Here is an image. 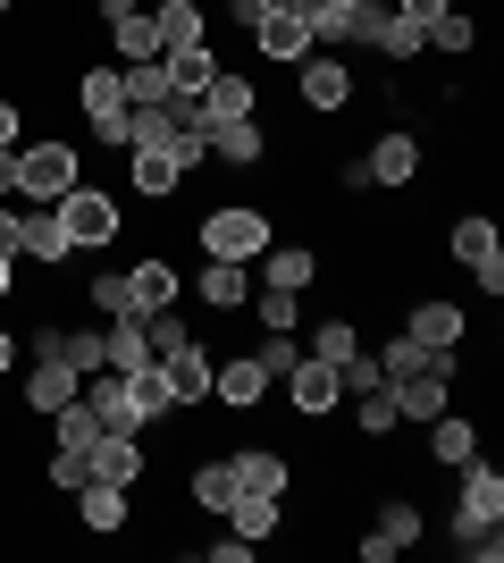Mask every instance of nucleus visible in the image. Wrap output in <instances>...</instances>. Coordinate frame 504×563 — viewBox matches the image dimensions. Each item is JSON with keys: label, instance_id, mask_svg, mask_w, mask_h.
Instances as JSON below:
<instances>
[{"label": "nucleus", "instance_id": "nucleus-1", "mask_svg": "<svg viewBox=\"0 0 504 563\" xmlns=\"http://www.w3.org/2000/svg\"><path fill=\"white\" fill-rule=\"evenodd\" d=\"M193 244H202V261H261L278 244V228H269L261 202H219V211L193 219Z\"/></svg>", "mask_w": 504, "mask_h": 563}, {"label": "nucleus", "instance_id": "nucleus-56", "mask_svg": "<svg viewBox=\"0 0 504 563\" xmlns=\"http://www.w3.org/2000/svg\"><path fill=\"white\" fill-rule=\"evenodd\" d=\"M312 9H361V0H312Z\"/></svg>", "mask_w": 504, "mask_h": 563}, {"label": "nucleus", "instance_id": "nucleus-39", "mask_svg": "<svg viewBox=\"0 0 504 563\" xmlns=\"http://www.w3.org/2000/svg\"><path fill=\"white\" fill-rule=\"evenodd\" d=\"M253 320H261V329L303 336V295H287V286H253Z\"/></svg>", "mask_w": 504, "mask_h": 563}, {"label": "nucleus", "instance_id": "nucleus-36", "mask_svg": "<svg viewBox=\"0 0 504 563\" xmlns=\"http://www.w3.org/2000/svg\"><path fill=\"white\" fill-rule=\"evenodd\" d=\"M186 496L202 505V514H227V505H236V471H227V454H211V463H193Z\"/></svg>", "mask_w": 504, "mask_h": 563}, {"label": "nucleus", "instance_id": "nucleus-21", "mask_svg": "<svg viewBox=\"0 0 504 563\" xmlns=\"http://www.w3.org/2000/svg\"><path fill=\"white\" fill-rule=\"evenodd\" d=\"M76 387H85V378L68 371V362H51V353H34V371L18 378V412H59V404H76Z\"/></svg>", "mask_w": 504, "mask_h": 563}, {"label": "nucleus", "instance_id": "nucleus-43", "mask_svg": "<svg viewBox=\"0 0 504 563\" xmlns=\"http://www.w3.org/2000/svg\"><path fill=\"white\" fill-rule=\"evenodd\" d=\"M85 303H93L101 320H119L126 311V269H93V278H85Z\"/></svg>", "mask_w": 504, "mask_h": 563}, {"label": "nucleus", "instance_id": "nucleus-4", "mask_svg": "<svg viewBox=\"0 0 504 563\" xmlns=\"http://www.w3.org/2000/svg\"><path fill=\"white\" fill-rule=\"evenodd\" d=\"M361 168H370V194H412L421 186V168H429V143H421V126H379L370 135V152H361Z\"/></svg>", "mask_w": 504, "mask_h": 563}, {"label": "nucleus", "instance_id": "nucleus-47", "mask_svg": "<svg viewBox=\"0 0 504 563\" xmlns=\"http://www.w3.org/2000/svg\"><path fill=\"white\" fill-rule=\"evenodd\" d=\"M25 143V110H18V93H0V152H18Z\"/></svg>", "mask_w": 504, "mask_h": 563}, {"label": "nucleus", "instance_id": "nucleus-2", "mask_svg": "<svg viewBox=\"0 0 504 563\" xmlns=\"http://www.w3.org/2000/svg\"><path fill=\"white\" fill-rule=\"evenodd\" d=\"M51 211H59V228H68L76 253H110V244L126 235V202H119L110 186H93V177H76V186L59 194Z\"/></svg>", "mask_w": 504, "mask_h": 563}, {"label": "nucleus", "instance_id": "nucleus-48", "mask_svg": "<svg viewBox=\"0 0 504 563\" xmlns=\"http://www.w3.org/2000/svg\"><path fill=\"white\" fill-rule=\"evenodd\" d=\"M135 9H144V0H85V18H93L101 34H110V25H119V18H135Z\"/></svg>", "mask_w": 504, "mask_h": 563}, {"label": "nucleus", "instance_id": "nucleus-17", "mask_svg": "<svg viewBox=\"0 0 504 563\" xmlns=\"http://www.w3.org/2000/svg\"><path fill=\"white\" fill-rule=\"evenodd\" d=\"M18 345L51 353V362H68L76 378H93V371H101V329H68V320H43V329H34V336H18Z\"/></svg>", "mask_w": 504, "mask_h": 563}, {"label": "nucleus", "instance_id": "nucleus-3", "mask_svg": "<svg viewBox=\"0 0 504 563\" xmlns=\"http://www.w3.org/2000/svg\"><path fill=\"white\" fill-rule=\"evenodd\" d=\"M76 177H85L76 135H25L18 143V202H59Z\"/></svg>", "mask_w": 504, "mask_h": 563}, {"label": "nucleus", "instance_id": "nucleus-55", "mask_svg": "<svg viewBox=\"0 0 504 563\" xmlns=\"http://www.w3.org/2000/svg\"><path fill=\"white\" fill-rule=\"evenodd\" d=\"M253 9H261V18H269V9H312V0H253Z\"/></svg>", "mask_w": 504, "mask_h": 563}, {"label": "nucleus", "instance_id": "nucleus-46", "mask_svg": "<svg viewBox=\"0 0 504 563\" xmlns=\"http://www.w3.org/2000/svg\"><path fill=\"white\" fill-rule=\"evenodd\" d=\"M336 378H345V396H370V387H387V371H379V353H370V345H361Z\"/></svg>", "mask_w": 504, "mask_h": 563}, {"label": "nucleus", "instance_id": "nucleus-31", "mask_svg": "<svg viewBox=\"0 0 504 563\" xmlns=\"http://www.w3.org/2000/svg\"><path fill=\"white\" fill-rule=\"evenodd\" d=\"M160 59H168V101H193V93H202V85H211V76H219V68H227V59H219V51H211V43H186V51H160Z\"/></svg>", "mask_w": 504, "mask_h": 563}, {"label": "nucleus", "instance_id": "nucleus-11", "mask_svg": "<svg viewBox=\"0 0 504 563\" xmlns=\"http://www.w3.org/2000/svg\"><path fill=\"white\" fill-rule=\"evenodd\" d=\"M361 43L379 51L387 68H412V59H421V25H412L395 0H361Z\"/></svg>", "mask_w": 504, "mask_h": 563}, {"label": "nucleus", "instance_id": "nucleus-28", "mask_svg": "<svg viewBox=\"0 0 504 563\" xmlns=\"http://www.w3.org/2000/svg\"><path fill=\"white\" fill-rule=\"evenodd\" d=\"M193 295L211 311H244L253 303V261H211V269H193Z\"/></svg>", "mask_w": 504, "mask_h": 563}, {"label": "nucleus", "instance_id": "nucleus-45", "mask_svg": "<svg viewBox=\"0 0 504 563\" xmlns=\"http://www.w3.org/2000/svg\"><path fill=\"white\" fill-rule=\"evenodd\" d=\"M253 362H261V371H269V378H287V371H294V362H303V345H294V336H287V329H261V345H253Z\"/></svg>", "mask_w": 504, "mask_h": 563}, {"label": "nucleus", "instance_id": "nucleus-15", "mask_svg": "<svg viewBox=\"0 0 504 563\" xmlns=\"http://www.w3.org/2000/svg\"><path fill=\"white\" fill-rule=\"evenodd\" d=\"M227 471H236V496H287V505H294V471H303V463H287L278 446H236Z\"/></svg>", "mask_w": 504, "mask_h": 563}, {"label": "nucleus", "instance_id": "nucleus-52", "mask_svg": "<svg viewBox=\"0 0 504 563\" xmlns=\"http://www.w3.org/2000/svg\"><path fill=\"white\" fill-rule=\"evenodd\" d=\"M0 202H18V152H0Z\"/></svg>", "mask_w": 504, "mask_h": 563}, {"label": "nucleus", "instance_id": "nucleus-7", "mask_svg": "<svg viewBox=\"0 0 504 563\" xmlns=\"http://www.w3.org/2000/svg\"><path fill=\"white\" fill-rule=\"evenodd\" d=\"M68 505H76V539H135V488L85 479V488H76Z\"/></svg>", "mask_w": 504, "mask_h": 563}, {"label": "nucleus", "instance_id": "nucleus-49", "mask_svg": "<svg viewBox=\"0 0 504 563\" xmlns=\"http://www.w3.org/2000/svg\"><path fill=\"white\" fill-rule=\"evenodd\" d=\"M202 555H211V563H253V555H261V547H253V539H211V547H202Z\"/></svg>", "mask_w": 504, "mask_h": 563}, {"label": "nucleus", "instance_id": "nucleus-38", "mask_svg": "<svg viewBox=\"0 0 504 563\" xmlns=\"http://www.w3.org/2000/svg\"><path fill=\"white\" fill-rule=\"evenodd\" d=\"M126 85V110H160L168 101V59H135V68H119Z\"/></svg>", "mask_w": 504, "mask_h": 563}, {"label": "nucleus", "instance_id": "nucleus-53", "mask_svg": "<svg viewBox=\"0 0 504 563\" xmlns=\"http://www.w3.org/2000/svg\"><path fill=\"white\" fill-rule=\"evenodd\" d=\"M18 371V329H0V378Z\"/></svg>", "mask_w": 504, "mask_h": 563}, {"label": "nucleus", "instance_id": "nucleus-51", "mask_svg": "<svg viewBox=\"0 0 504 563\" xmlns=\"http://www.w3.org/2000/svg\"><path fill=\"white\" fill-rule=\"evenodd\" d=\"M395 9H404L412 25H429V18H446V9H455V0H395Z\"/></svg>", "mask_w": 504, "mask_h": 563}, {"label": "nucleus", "instance_id": "nucleus-25", "mask_svg": "<svg viewBox=\"0 0 504 563\" xmlns=\"http://www.w3.org/2000/svg\"><path fill=\"white\" fill-rule=\"evenodd\" d=\"M395 396V421H412V429H429L446 404H455V378H437V371H421V378H395L387 387Z\"/></svg>", "mask_w": 504, "mask_h": 563}, {"label": "nucleus", "instance_id": "nucleus-32", "mask_svg": "<svg viewBox=\"0 0 504 563\" xmlns=\"http://www.w3.org/2000/svg\"><path fill=\"white\" fill-rule=\"evenodd\" d=\"M227 530H236V539H278V530H287V496H236V505H227Z\"/></svg>", "mask_w": 504, "mask_h": 563}, {"label": "nucleus", "instance_id": "nucleus-22", "mask_svg": "<svg viewBox=\"0 0 504 563\" xmlns=\"http://www.w3.org/2000/svg\"><path fill=\"white\" fill-rule=\"evenodd\" d=\"M160 371H168V396H177V412H202L211 404V345L193 336V345L160 353Z\"/></svg>", "mask_w": 504, "mask_h": 563}, {"label": "nucleus", "instance_id": "nucleus-41", "mask_svg": "<svg viewBox=\"0 0 504 563\" xmlns=\"http://www.w3.org/2000/svg\"><path fill=\"white\" fill-rule=\"evenodd\" d=\"M51 438H59V446H93L101 438V421H93V404H85V387H76V404H59V412H51Z\"/></svg>", "mask_w": 504, "mask_h": 563}, {"label": "nucleus", "instance_id": "nucleus-57", "mask_svg": "<svg viewBox=\"0 0 504 563\" xmlns=\"http://www.w3.org/2000/svg\"><path fill=\"white\" fill-rule=\"evenodd\" d=\"M9 9H18V0H0V18H9Z\"/></svg>", "mask_w": 504, "mask_h": 563}, {"label": "nucleus", "instance_id": "nucleus-5", "mask_svg": "<svg viewBox=\"0 0 504 563\" xmlns=\"http://www.w3.org/2000/svg\"><path fill=\"white\" fill-rule=\"evenodd\" d=\"M354 93H361L354 51H312V59L294 68V101H303V118H345Z\"/></svg>", "mask_w": 504, "mask_h": 563}, {"label": "nucleus", "instance_id": "nucleus-44", "mask_svg": "<svg viewBox=\"0 0 504 563\" xmlns=\"http://www.w3.org/2000/svg\"><path fill=\"white\" fill-rule=\"evenodd\" d=\"M43 488L76 496V488H85V454H76V446H51V454H43Z\"/></svg>", "mask_w": 504, "mask_h": 563}, {"label": "nucleus", "instance_id": "nucleus-9", "mask_svg": "<svg viewBox=\"0 0 504 563\" xmlns=\"http://www.w3.org/2000/svg\"><path fill=\"white\" fill-rule=\"evenodd\" d=\"M85 479H110V488H144V479H152V446H144V438H119V429H101L93 446H85Z\"/></svg>", "mask_w": 504, "mask_h": 563}, {"label": "nucleus", "instance_id": "nucleus-16", "mask_svg": "<svg viewBox=\"0 0 504 563\" xmlns=\"http://www.w3.org/2000/svg\"><path fill=\"white\" fill-rule=\"evenodd\" d=\"M85 404H93V421L101 429H119V438H144V404H135V387H126V378L119 371H93V378H85Z\"/></svg>", "mask_w": 504, "mask_h": 563}, {"label": "nucleus", "instance_id": "nucleus-26", "mask_svg": "<svg viewBox=\"0 0 504 563\" xmlns=\"http://www.w3.org/2000/svg\"><path fill=\"white\" fill-rule=\"evenodd\" d=\"M471 454H480V421L446 404V412H437V421H429V463H437V471H462V463H471Z\"/></svg>", "mask_w": 504, "mask_h": 563}, {"label": "nucleus", "instance_id": "nucleus-14", "mask_svg": "<svg viewBox=\"0 0 504 563\" xmlns=\"http://www.w3.org/2000/svg\"><path fill=\"white\" fill-rule=\"evenodd\" d=\"M404 336H412V345H429V353H455L462 336H471V311H462L455 295H421V303L404 311Z\"/></svg>", "mask_w": 504, "mask_h": 563}, {"label": "nucleus", "instance_id": "nucleus-40", "mask_svg": "<svg viewBox=\"0 0 504 563\" xmlns=\"http://www.w3.org/2000/svg\"><path fill=\"white\" fill-rule=\"evenodd\" d=\"M345 404H354V438H395V429H404V421H395V396H387V387H370V396H345Z\"/></svg>", "mask_w": 504, "mask_h": 563}, {"label": "nucleus", "instance_id": "nucleus-29", "mask_svg": "<svg viewBox=\"0 0 504 563\" xmlns=\"http://www.w3.org/2000/svg\"><path fill=\"white\" fill-rule=\"evenodd\" d=\"M211 161H219V168H261V161H269V126H261V118L211 126Z\"/></svg>", "mask_w": 504, "mask_h": 563}, {"label": "nucleus", "instance_id": "nucleus-20", "mask_svg": "<svg viewBox=\"0 0 504 563\" xmlns=\"http://www.w3.org/2000/svg\"><path fill=\"white\" fill-rule=\"evenodd\" d=\"M287 404L303 412V421H328L336 404H345V378H336L328 362H312V353H303V362L287 371Z\"/></svg>", "mask_w": 504, "mask_h": 563}, {"label": "nucleus", "instance_id": "nucleus-10", "mask_svg": "<svg viewBox=\"0 0 504 563\" xmlns=\"http://www.w3.org/2000/svg\"><path fill=\"white\" fill-rule=\"evenodd\" d=\"M211 404H227V412H269V404H278V378H269L253 353L211 362Z\"/></svg>", "mask_w": 504, "mask_h": 563}, {"label": "nucleus", "instance_id": "nucleus-30", "mask_svg": "<svg viewBox=\"0 0 504 563\" xmlns=\"http://www.w3.org/2000/svg\"><path fill=\"white\" fill-rule=\"evenodd\" d=\"M370 530H379V539L404 555V547L429 539V505H421V496H379V521H370Z\"/></svg>", "mask_w": 504, "mask_h": 563}, {"label": "nucleus", "instance_id": "nucleus-35", "mask_svg": "<svg viewBox=\"0 0 504 563\" xmlns=\"http://www.w3.org/2000/svg\"><path fill=\"white\" fill-rule=\"evenodd\" d=\"M446 539H455V555H462V563H496V555H504V521H471V514H455V521H446Z\"/></svg>", "mask_w": 504, "mask_h": 563}, {"label": "nucleus", "instance_id": "nucleus-8", "mask_svg": "<svg viewBox=\"0 0 504 563\" xmlns=\"http://www.w3.org/2000/svg\"><path fill=\"white\" fill-rule=\"evenodd\" d=\"M126 194L135 202H177L186 194V161L168 143H126Z\"/></svg>", "mask_w": 504, "mask_h": 563}, {"label": "nucleus", "instance_id": "nucleus-19", "mask_svg": "<svg viewBox=\"0 0 504 563\" xmlns=\"http://www.w3.org/2000/svg\"><path fill=\"white\" fill-rule=\"evenodd\" d=\"M320 278H328V269H320L312 244H269V253L253 261V286H287V295H312Z\"/></svg>", "mask_w": 504, "mask_h": 563}, {"label": "nucleus", "instance_id": "nucleus-34", "mask_svg": "<svg viewBox=\"0 0 504 563\" xmlns=\"http://www.w3.org/2000/svg\"><path fill=\"white\" fill-rule=\"evenodd\" d=\"M354 353H361V329H354V311H328V320H320V329H312V362H328V371H345Z\"/></svg>", "mask_w": 504, "mask_h": 563}, {"label": "nucleus", "instance_id": "nucleus-50", "mask_svg": "<svg viewBox=\"0 0 504 563\" xmlns=\"http://www.w3.org/2000/svg\"><path fill=\"white\" fill-rule=\"evenodd\" d=\"M18 211H25V202H0V253H9V261H18Z\"/></svg>", "mask_w": 504, "mask_h": 563}, {"label": "nucleus", "instance_id": "nucleus-13", "mask_svg": "<svg viewBox=\"0 0 504 563\" xmlns=\"http://www.w3.org/2000/svg\"><path fill=\"white\" fill-rule=\"evenodd\" d=\"M18 261H34V269H76V244H68V228H59V211L51 202H34V211H18Z\"/></svg>", "mask_w": 504, "mask_h": 563}, {"label": "nucleus", "instance_id": "nucleus-33", "mask_svg": "<svg viewBox=\"0 0 504 563\" xmlns=\"http://www.w3.org/2000/svg\"><path fill=\"white\" fill-rule=\"evenodd\" d=\"M421 51H437V59H471V51H480V25L462 18V9H446V18L421 25Z\"/></svg>", "mask_w": 504, "mask_h": 563}, {"label": "nucleus", "instance_id": "nucleus-27", "mask_svg": "<svg viewBox=\"0 0 504 563\" xmlns=\"http://www.w3.org/2000/svg\"><path fill=\"white\" fill-rule=\"evenodd\" d=\"M126 311H144V320L152 311H177V269H168L160 253H144L135 269H126Z\"/></svg>", "mask_w": 504, "mask_h": 563}, {"label": "nucleus", "instance_id": "nucleus-23", "mask_svg": "<svg viewBox=\"0 0 504 563\" xmlns=\"http://www.w3.org/2000/svg\"><path fill=\"white\" fill-rule=\"evenodd\" d=\"M68 101L85 110V126H101V118H126V85H119V68H101V59H85V68L68 76Z\"/></svg>", "mask_w": 504, "mask_h": 563}, {"label": "nucleus", "instance_id": "nucleus-6", "mask_svg": "<svg viewBox=\"0 0 504 563\" xmlns=\"http://www.w3.org/2000/svg\"><path fill=\"white\" fill-rule=\"evenodd\" d=\"M446 253L471 269V286H480L488 303L504 295V235H496V219L488 211H462V219H446Z\"/></svg>", "mask_w": 504, "mask_h": 563}, {"label": "nucleus", "instance_id": "nucleus-37", "mask_svg": "<svg viewBox=\"0 0 504 563\" xmlns=\"http://www.w3.org/2000/svg\"><path fill=\"white\" fill-rule=\"evenodd\" d=\"M110 59H119V68H135V59H160L152 9H135V18H119V25H110Z\"/></svg>", "mask_w": 504, "mask_h": 563}, {"label": "nucleus", "instance_id": "nucleus-18", "mask_svg": "<svg viewBox=\"0 0 504 563\" xmlns=\"http://www.w3.org/2000/svg\"><path fill=\"white\" fill-rule=\"evenodd\" d=\"M455 514H471V521H504V471L488 463V446L455 471Z\"/></svg>", "mask_w": 504, "mask_h": 563}, {"label": "nucleus", "instance_id": "nucleus-12", "mask_svg": "<svg viewBox=\"0 0 504 563\" xmlns=\"http://www.w3.org/2000/svg\"><path fill=\"white\" fill-rule=\"evenodd\" d=\"M253 51H261L269 68H303V59H312V9H269L261 25H253Z\"/></svg>", "mask_w": 504, "mask_h": 563}, {"label": "nucleus", "instance_id": "nucleus-24", "mask_svg": "<svg viewBox=\"0 0 504 563\" xmlns=\"http://www.w3.org/2000/svg\"><path fill=\"white\" fill-rule=\"evenodd\" d=\"M144 9H152V34H160V51L211 43V0H144Z\"/></svg>", "mask_w": 504, "mask_h": 563}, {"label": "nucleus", "instance_id": "nucleus-42", "mask_svg": "<svg viewBox=\"0 0 504 563\" xmlns=\"http://www.w3.org/2000/svg\"><path fill=\"white\" fill-rule=\"evenodd\" d=\"M126 387H135V404H144V421H177V396H168V371H160V362L135 371Z\"/></svg>", "mask_w": 504, "mask_h": 563}, {"label": "nucleus", "instance_id": "nucleus-54", "mask_svg": "<svg viewBox=\"0 0 504 563\" xmlns=\"http://www.w3.org/2000/svg\"><path fill=\"white\" fill-rule=\"evenodd\" d=\"M9 295H18V261L0 253V303H9Z\"/></svg>", "mask_w": 504, "mask_h": 563}]
</instances>
